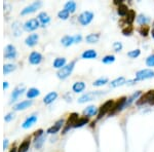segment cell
I'll return each mask as SVG.
<instances>
[{
    "mask_svg": "<svg viewBox=\"0 0 154 152\" xmlns=\"http://www.w3.org/2000/svg\"><path fill=\"white\" fill-rule=\"evenodd\" d=\"M41 6H42V2L41 1H34V2H32L30 5L25 7L23 11H21V14H22V16H26V14H32V12H35L37 9H39Z\"/></svg>",
    "mask_w": 154,
    "mask_h": 152,
    "instance_id": "obj_9",
    "label": "cell"
},
{
    "mask_svg": "<svg viewBox=\"0 0 154 152\" xmlns=\"http://www.w3.org/2000/svg\"><path fill=\"white\" fill-rule=\"evenodd\" d=\"M126 100H128V98H126V97H121L120 99H118L117 101H116L115 103H114V105L112 107V109H111V111L109 112V115L112 116L115 113H117L118 111H121L123 108H125Z\"/></svg>",
    "mask_w": 154,
    "mask_h": 152,
    "instance_id": "obj_4",
    "label": "cell"
},
{
    "mask_svg": "<svg viewBox=\"0 0 154 152\" xmlns=\"http://www.w3.org/2000/svg\"><path fill=\"white\" fill-rule=\"evenodd\" d=\"M151 35H152V37L154 38V28L152 29V31H151Z\"/></svg>",
    "mask_w": 154,
    "mask_h": 152,
    "instance_id": "obj_53",
    "label": "cell"
},
{
    "mask_svg": "<svg viewBox=\"0 0 154 152\" xmlns=\"http://www.w3.org/2000/svg\"><path fill=\"white\" fill-rule=\"evenodd\" d=\"M30 147V139H26L21 143V145L19 146L18 152H27L29 150Z\"/></svg>",
    "mask_w": 154,
    "mask_h": 152,
    "instance_id": "obj_33",
    "label": "cell"
},
{
    "mask_svg": "<svg viewBox=\"0 0 154 152\" xmlns=\"http://www.w3.org/2000/svg\"><path fill=\"white\" fill-rule=\"evenodd\" d=\"M25 89H26L25 85H19V86H17V88H14V91H12V93H11V103H12V102H16L17 100L19 99V97L23 95V93L25 92Z\"/></svg>",
    "mask_w": 154,
    "mask_h": 152,
    "instance_id": "obj_13",
    "label": "cell"
},
{
    "mask_svg": "<svg viewBox=\"0 0 154 152\" xmlns=\"http://www.w3.org/2000/svg\"><path fill=\"white\" fill-rule=\"evenodd\" d=\"M61 42L64 46L68 47V46H70V45H72V44L75 43V40H74V36L66 35L61 39Z\"/></svg>",
    "mask_w": 154,
    "mask_h": 152,
    "instance_id": "obj_26",
    "label": "cell"
},
{
    "mask_svg": "<svg viewBox=\"0 0 154 152\" xmlns=\"http://www.w3.org/2000/svg\"><path fill=\"white\" fill-rule=\"evenodd\" d=\"M133 32H134V27L133 26H128V27H125V28L122 29L121 33H122V35H125V36H131V34H133Z\"/></svg>",
    "mask_w": 154,
    "mask_h": 152,
    "instance_id": "obj_41",
    "label": "cell"
},
{
    "mask_svg": "<svg viewBox=\"0 0 154 152\" xmlns=\"http://www.w3.org/2000/svg\"><path fill=\"white\" fill-rule=\"evenodd\" d=\"M149 104H150V105H154V99H153L152 101H151V102H150V103H149Z\"/></svg>",
    "mask_w": 154,
    "mask_h": 152,
    "instance_id": "obj_54",
    "label": "cell"
},
{
    "mask_svg": "<svg viewBox=\"0 0 154 152\" xmlns=\"http://www.w3.org/2000/svg\"><path fill=\"white\" fill-rule=\"evenodd\" d=\"M32 104H33V101H32V100H25V101H22V102H20V103L16 104V105L14 106V111L25 110V109L29 108Z\"/></svg>",
    "mask_w": 154,
    "mask_h": 152,
    "instance_id": "obj_15",
    "label": "cell"
},
{
    "mask_svg": "<svg viewBox=\"0 0 154 152\" xmlns=\"http://www.w3.org/2000/svg\"><path fill=\"white\" fill-rule=\"evenodd\" d=\"M81 57H82V59H85V60H93L98 57V54H97V51L95 49H88V51H83Z\"/></svg>",
    "mask_w": 154,
    "mask_h": 152,
    "instance_id": "obj_21",
    "label": "cell"
},
{
    "mask_svg": "<svg viewBox=\"0 0 154 152\" xmlns=\"http://www.w3.org/2000/svg\"><path fill=\"white\" fill-rule=\"evenodd\" d=\"M142 95V92L141 91H137L136 93H134L130 97V98H128V100H126V103H125V108L126 107H130L131 104H133V102H135L136 100L139 99V97Z\"/></svg>",
    "mask_w": 154,
    "mask_h": 152,
    "instance_id": "obj_24",
    "label": "cell"
},
{
    "mask_svg": "<svg viewBox=\"0 0 154 152\" xmlns=\"http://www.w3.org/2000/svg\"><path fill=\"white\" fill-rule=\"evenodd\" d=\"M85 89V83L83 81H77L72 85V91L74 93H81Z\"/></svg>",
    "mask_w": 154,
    "mask_h": 152,
    "instance_id": "obj_23",
    "label": "cell"
},
{
    "mask_svg": "<svg viewBox=\"0 0 154 152\" xmlns=\"http://www.w3.org/2000/svg\"><path fill=\"white\" fill-rule=\"evenodd\" d=\"M78 113H76V112H73V113H71L70 115L68 117V120H67V123L65 124V128H64L63 132H62V134L65 135L67 132H68V129H70L71 128H73L74 124L76 123V121L79 119L78 117Z\"/></svg>",
    "mask_w": 154,
    "mask_h": 152,
    "instance_id": "obj_8",
    "label": "cell"
},
{
    "mask_svg": "<svg viewBox=\"0 0 154 152\" xmlns=\"http://www.w3.org/2000/svg\"><path fill=\"white\" fill-rule=\"evenodd\" d=\"M18 56V53H17V48L14 45L12 44H8V45L5 46L4 48V59L6 60H14Z\"/></svg>",
    "mask_w": 154,
    "mask_h": 152,
    "instance_id": "obj_10",
    "label": "cell"
},
{
    "mask_svg": "<svg viewBox=\"0 0 154 152\" xmlns=\"http://www.w3.org/2000/svg\"><path fill=\"white\" fill-rule=\"evenodd\" d=\"M70 16V12L67 11L66 9H62L58 12V18L61 19V20H67Z\"/></svg>",
    "mask_w": 154,
    "mask_h": 152,
    "instance_id": "obj_40",
    "label": "cell"
},
{
    "mask_svg": "<svg viewBox=\"0 0 154 152\" xmlns=\"http://www.w3.org/2000/svg\"><path fill=\"white\" fill-rule=\"evenodd\" d=\"M12 29H14V36H19L20 34L22 33L21 30H19V23L16 22L14 25H12Z\"/></svg>",
    "mask_w": 154,
    "mask_h": 152,
    "instance_id": "obj_46",
    "label": "cell"
},
{
    "mask_svg": "<svg viewBox=\"0 0 154 152\" xmlns=\"http://www.w3.org/2000/svg\"><path fill=\"white\" fill-rule=\"evenodd\" d=\"M99 39H100V34L99 33H91L85 37V40L88 43H97L99 41Z\"/></svg>",
    "mask_w": 154,
    "mask_h": 152,
    "instance_id": "obj_27",
    "label": "cell"
},
{
    "mask_svg": "<svg viewBox=\"0 0 154 152\" xmlns=\"http://www.w3.org/2000/svg\"><path fill=\"white\" fill-rule=\"evenodd\" d=\"M58 98V94L56 93V92H51V93H49L46 95L45 97H44L43 99V103L46 104V105H49V104H51L53 102Z\"/></svg>",
    "mask_w": 154,
    "mask_h": 152,
    "instance_id": "obj_22",
    "label": "cell"
},
{
    "mask_svg": "<svg viewBox=\"0 0 154 152\" xmlns=\"http://www.w3.org/2000/svg\"><path fill=\"white\" fill-rule=\"evenodd\" d=\"M14 117H16V114H14V112H9V113H7L5 116H4V121H6V123H9V121H11L12 119H14Z\"/></svg>",
    "mask_w": 154,
    "mask_h": 152,
    "instance_id": "obj_43",
    "label": "cell"
},
{
    "mask_svg": "<svg viewBox=\"0 0 154 152\" xmlns=\"http://www.w3.org/2000/svg\"><path fill=\"white\" fill-rule=\"evenodd\" d=\"M76 2L75 1H68L66 2L65 6H64V9H66L67 11H69L70 14H73L76 11Z\"/></svg>",
    "mask_w": 154,
    "mask_h": 152,
    "instance_id": "obj_30",
    "label": "cell"
},
{
    "mask_svg": "<svg viewBox=\"0 0 154 152\" xmlns=\"http://www.w3.org/2000/svg\"><path fill=\"white\" fill-rule=\"evenodd\" d=\"M37 20H38L39 23H40L42 26H45V25H48L49 22H51V17L48 16V12L42 11V12H40V14H38Z\"/></svg>",
    "mask_w": 154,
    "mask_h": 152,
    "instance_id": "obj_17",
    "label": "cell"
},
{
    "mask_svg": "<svg viewBox=\"0 0 154 152\" xmlns=\"http://www.w3.org/2000/svg\"><path fill=\"white\" fill-rule=\"evenodd\" d=\"M153 99H154V89H151V91H148L147 93L142 95L140 98L137 100L136 104L138 106H142V105H144V104L150 103Z\"/></svg>",
    "mask_w": 154,
    "mask_h": 152,
    "instance_id": "obj_5",
    "label": "cell"
},
{
    "mask_svg": "<svg viewBox=\"0 0 154 152\" xmlns=\"http://www.w3.org/2000/svg\"><path fill=\"white\" fill-rule=\"evenodd\" d=\"M36 121H37V115L33 114V115L29 116L28 118H27L26 120L24 121L23 124H22V128H23V129H29V128H31V126H33L34 123H36Z\"/></svg>",
    "mask_w": 154,
    "mask_h": 152,
    "instance_id": "obj_18",
    "label": "cell"
},
{
    "mask_svg": "<svg viewBox=\"0 0 154 152\" xmlns=\"http://www.w3.org/2000/svg\"><path fill=\"white\" fill-rule=\"evenodd\" d=\"M128 5H125V4H121V5H119L118 6V8H117V14H119L120 17H125L126 14H128Z\"/></svg>",
    "mask_w": 154,
    "mask_h": 152,
    "instance_id": "obj_36",
    "label": "cell"
},
{
    "mask_svg": "<svg viewBox=\"0 0 154 152\" xmlns=\"http://www.w3.org/2000/svg\"><path fill=\"white\" fill-rule=\"evenodd\" d=\"M138 31L142 36L146 37V36H148L149 31H150V28H149V26H147V25H144V26H141L140 28H139Z\"/></svg>",
    "mask_w": 154,
    "mask_h": 152,
    "instance_id": "obj_38",
    "label": "cell"
},
{
    "mask_svg": "<svg viewBox=\"0 0 154 152\" xmlns=\"http://www.w3.org/2000/svg\"><path fill=\"white\" fill-rule=\"evenodd\" d=\"M125 83H126L125 78L123 76H120V77H118V78H116V79H114V80L111 81L110 86L111 88H118V86H121Z\"/></svg>",
    "mask_w": 154,
    "mask_h": 152,
    "instance_id": "obj_25",
    "label": "cell"
},
{
    "mask_svg": "<svg viewBox=\"0 0 154 152\" xmlns=\"http://www.w3.org/2000/svg\"><path fill=\"white\" fill-rule=\"evenodd\" d=\"M146 65L148 67H154V54H151L146 59Z\"/></svg>",
    "mask_w": 154,
    "mask_h": 152,
    "instance_id": "obj_45",
    "label": "cell"
},
{
    "mask_svg": "<svg viewBox=\"0 0 154 152\" xmlns=\"http://www.w3.org/2000/svg\"><path fill=\"white\" fill-rule=\"evenodd\" d=\"M8 140L7 139H5V140L3 141V149L5 150V149H7V147H8Z\"/></svg>",
    "mask_w": 154,
    "mask_h": 152,
    "instance_id": "obj_49",
    "label": "cell"
},
{
    "mask_svg": "<svg viewBox=\"0 0 154 152\" xmlns=\"http://www.w3.org/2000/svg\"><path fill=\"white\" fill-rule=\"evenodd\" d=\"M102 62H103L104 64L114 63V62H115V57H114L113 54H108V56L104 57V58L102 59Z\"/></svg>",
    "mask_w": 154,
    "mask_h": 152,
    "instance_id": "obj_39",
    "label": "cell"
},
{
    "mask_svg": "<svg viewBox=\"0 0 154 152\" xmlns=\"http://www.w3.org/2000/svg\"><path fill=\"white\" fill-rule=\"evenodd\" d=\"M9 152H18V148L17 147H12L11 150H9Z\"/></svg>",
    "mask_w": 154,
    "mask_h": 152,
    "instance_id": "obj_52",
    "label": "cell"
},
{
    "mask_svg": "<svg viewBox=\"0 0 154 152\" xmlns=\"http://www.w3.org/2000/svg\"><path fill=\"white\" fill-rule=\"evenodd\" d=\"M76 61H72L71 63L67 64L66 66H64L63 68H61L60 70L57 72V76L60 79H66L67 77H69L71 75L72 71H73L74 67H75Z\"/></svg>",
    "mask_w": 154,
    "mask_h": 152,
    "instance_id": "obj_2",
    "label": "cell"
},
{
    "mask_svg": "<svg viewBox=\"0 0 154 152\" xmlns=\"http://www.w3.org/2000/svg\"><path fill=\"white\" fill-rule=\"evenodd\" d=\"M108 80L109 79L107 78V77H100V78H98L97 80L94 81L93 85L94 86H103V85H105L106 83H108Z\"/></svg>",
    "mask_w": 154,
    "mask_h": 152,
    "instance_id": "obj_37",
    "label": "cell"
},
{
    "mask_svg": "<svg viewBox=\"0 0 154 152\" xmlns=\"http://www.w3.org/2000/svg\"><path fill=\"white\" fill-rule=\"evenodd\" d=\"M42 61V54L37 51H32L29 56V63L31 65H38Z\"/></svg>",
    "mask_w": 154,
    "mask_h": 152,
    "instance_id": "obj_14",
    "label": "cell"
},
{
    "mask_svg": "<svg viewBox=\"0 0 154 152\" xmlns=\"http://www.w3.org/2000/svg\"><path fill=\"white\" fill-rule=\"evenodd\" d=\"M93 20H94V14L88 11L81 12L78 17V22L82 25V26H88V24L91 23Z\"/></svg>",
    "mask_w": 154,
    "mask_h": 152,
    "instance_id": "obj_6",
    "label": "cell"
},
{
    "mask_svg": "<svg viewBox=\"0 0 154 152\" xmlns=\"http://www.w3.org/2000/svg\"><path fill=\"white\" fill-rule=\"evenodd\" d=\"M89 123V118L88 116H84V117H80V118L78 119V120L76 121V123L74 124L73 128H82L83 126H85V124H88Z\"/></svg>",
    "mask_w": 154,
    "mask_h": 152,
    "instance_id": "obj_28",
    "label": "cell"
},
{
    "mask_svg": "<svg viewBox=\"0 0 154 152\" xmlns=\"http://www.w3.org/2000/svg\"><path fill=\"white\" fill-rule=\"evenodd\" d=\"M40 26V23L37 19H30L26 23L24 24L23 28L25 31H28V32H32V31H35V30Z\"/></svg>",
    "mask_w": 154,
    "mask_h": 152,
    "instance_id": "obj_11",
    "label": "cell"
},
{
    "mask_svg": "<svg viewBox=\"0 0 154 152\" xmlns=\"http://www.w3.org/2000/svg\"><path fill=\"white\" fill-rule=\"evenodd\" d=\"M2 86H3V89H7V88H8V86H9L8 82H7V81H4V82H3V85H2Z\"/></svg>",
    "mask_w": 154,
    "mask_h": 152,
    "instance_id": "obj_51",
    "label": "cell"
},
{
    "mask_svg": "<svg viewBox=\"0 0 154 152\" xmlns=\"http://www.w3.org/2000/svg\"><path fill=\"white\" fill-rule=\"evenodd\" d=\"M137 23L139 25H141V26H144V25H147V23H149V21H150V19L148 18L147 16H145V14H139L138 17H137Z\"/></svg>",
    "mask_w": 154,
    "mask_h": 152,
    "instance_id": "obj_31",
    "label": "cell"
},
{
    "mask_svg": "<svg viewBox=\"0 0 154 152\" xmlns=\"http://www.w3.org/2000/svg\"><path fill=\"white\" fill-rule=\"evenodd\" d=\"M113 3L119 6V5H121V4H122V0H114Z\"/></svg>",
    "mask_w": 154,
    "mask_h": 152,
    "instance_id": "obj_50",
    "label": "cell"
},
{
    "mask_svg": "<svg viewBox=\"0 0 154 152\" xmlns=\"http://www.w3.org/2000/svg\"><path fill=\"white\" fill-rule=\"evenodd\" d=\"M27 97H28V99H34L36 98V97H38L39 95H40V92H39L38 88H29V91L27 92Z\"/></svg>",
    "mask_w": 154,
    "mask_h": 152,
    "instance_id": "obj_32",
    "label": "cell"
},
{
    "mask_svg": "<svg viewBox=\"0 0 154 152\" xmlns=\"http://www.w3.org/2000/svg\"><path fill=\"white\" fill-rule=\"evenodd\" d=\"M44 135V132H43V129H37V131L34 133V138L37 139V138H40L41 136H43Z\"/></svg>",
    "mask_w": 154,
    "mask_h": 152,
    "instance_id": "obj_47",
    "label": "cell"
},
{
    "mask_svg": "<svg viewBox=\"0 0 154 152\" xmlns=\"http://www.w3.org/2000/svg\"><path fill=\"white\" fill-rule=\"evenodd\" d=\"M17 69V65L14 64H4L3 65V74L6 75V74H9L11 72H14Z\"/></svg>",
    "mask_w": 154,
    "mask_h": 152,
    "instance_id": "obj_34",
    "label": "cell"
},
{
    "mask_svg": "<svg viewBox=\"0 0 154 152\" xmlns=\"http://www.w3.org/2000/svg\"><path fill=\"white\" fill-rule=\"evenodd\" d=\"M136 12L134 9H130L128 12V14L125 16V24H128V26H131V24L135 22V20H136Z\"/></svg>",
    "mask_w": 154,
    "mask_h": 152,
    "instance_id": "obj_20",
    "label": "cell"
},
{
    "mask_svg": "<svg viewBox=\"0 0 154 152\" xmlns=\"http://www.w3.org/2000/svg\"><path fill=\"white\" fill-rule=\"evenodd\" d=\"M154 77V71L151 69H143L137 72L136 74V81H140V80H145V79H149Z\"/></svg>",
    "mask_w": 154,
    "mask_h": 152,
    "instance_id": "obj_7",
    "label": "cell"
},
{
    "mask_svg": "<svg viewBox=\"0 0 154 152\" xmlns=\"http://www.w3.org/2000/svg\"><path fill=\"white\" fill-rule=\"evenodd\" d=\"M97 113H99V110H98V108L95 106V105H91V106H88V107H86L85 109L83 110V114L85 116H95Z\"/></svg>",
    "mask_w": 154,
    "mask_h": 152,
    "instance_id": "obj_19",
    "label": "cell"
},
{
    "mask_svg": "<svg viewBox=\"0 0 154 152\" xmlns=\"http://www.w3.org/2000/svg\"><path fill=\"white\" fill-rule=\"evenodd\" d=\"M114 103H115V102H114L113 100H108V101H106L105 103L99 108L98 119H101L102 117L105 116L107 113H109V112L111 111V109H112Z\"/></svg>",
    "mask_w": 154,
    "mask_h": 152,
    "instance_id": "obj_3",
    "label": "cell"
},
{
    "mask_svg": "<svg viewBox=\"0 0 154 152\" xmlns=\"http://www.w3.org/2000/svg\"><path fill=\"white\" fill-rule=\"evenodd\" d=\"M45 139H46L45 135L41 136L40 138L35 139V140H34V146H35V148H36V149H40L41 147L43 146L44 142H45Z\"/></svg>",
    "mask_w": 154,
    "mask_h": 152,
    "instance_id": "obj_35",
    "label": "cell"
},
{
    "mask_svg": "<svg viewBox=\"0 0 154 152\" xmlns=\"http://www.w3.org/2000/svg\"><path fill=\"white\" fill-rule=\"evenodd\" d=\"M64 123H65V120H64L63 118L62 119H59L58 121H56V123L54 124L53 126H51L48 129V132L46 133L49 134V135H54V134H57L58 132L64 126Z\"/></svg>",
    "mask_w": 154,
    "mask_h": 152,
    "instance_id": "obj_12",
    "label": "cell"
},
{
    "mask_svg": "<svg viewBox=\"0 0 154 152\" xmlns=\"http://www.w3.org/2000/svg\"><path fill=\"white\" fill-rule=\"evenodd\" d=\"M106 93H107V92H103V91L88 92V93L82 95V96L78 99V103L83 104V103H86V102L93 101V100H96L97 98H100V97L104 96Z\"/></svg>",
    "mask_w": 154,
    "mask_h": 152,
    "instance_id": "obj_1",
    "label": "cell"
},
{
    "mask_svg": "<svg viewBox=\"0 0 154 152\" xmlns=\"http://www.w3.org/2000/svg\"><path fill=\"white\" fill-rule=\"evenodd\" d=\"M38 39H39L38 34H36V33L30 34V35L25 39V44H26L27 46H30V47L35 46L37 44V42H38Z\"/></svg>",
    "mask_w": 154,
    "mask_h": 152,
    "instance_id": "obj_16",
    "label": "cell"
},
{
    "mask_svg": "<svg viewBox=\"0 0 154 152\" xmlns=\"http://www.w3.org/2000/svg\"><path fill=\"white\" fill-rule=\"evenodd\" d=\"M64 66H66V59L65 58H57L54 61V68L57 69H61Z\"/></svg>",
    "mask_w": 154,
    "mask_h": 152,
    "instance_id": "obj_29",
    "label": "cell"
},
{
    "mask_svg": "<svg viewBox=\"0 0 154 152\" xmlns=\"http://www.w3.org/2000/svg\"><path fill=\"white\" fill-rule=\"evenodd\" d=\"M122 43L121 42H118V41H116V42H114L113 43V49H114V51H116V53H118V51H120L121 49H122Z\"/></svg>",
    "mask_w": 154,
    "mask_h": 152,
    "instance_id": "obj_44",
    "label": "cell"
},
{
    "mask_svg": "<svg viewBox=\"0 0 154 152\" xmlns=\"http://www.w3.org/2000/svg\"><path fill=\"white\" fill-rule=\"evenodd\" d=\"M141 54V51L140 49H134V51H131L128 53V57H130L131 59H136L138 58L139 56Z\"/></svg>",
    "mask_w": 154,
    "mask_h": 152,
    "instance_id": "obj_42",
    "label": "cell"
},
{
    "mask_svg": "<svg viewBox=\"0 0 154 152\" xmlns=\"http://www.w3.org/2000/svg\"><path fill=\"white\" fill-rule=\"evenodd\" d=\"M74 40H75V43H79V42H81V40H82V36L80 34H77V35L74 36Z\"/></svg>",
    "mask_w": 154,
    "mask_h": 152,
    "instance_id": "obj_48",
    "label": "cell"
}]
</instances>
